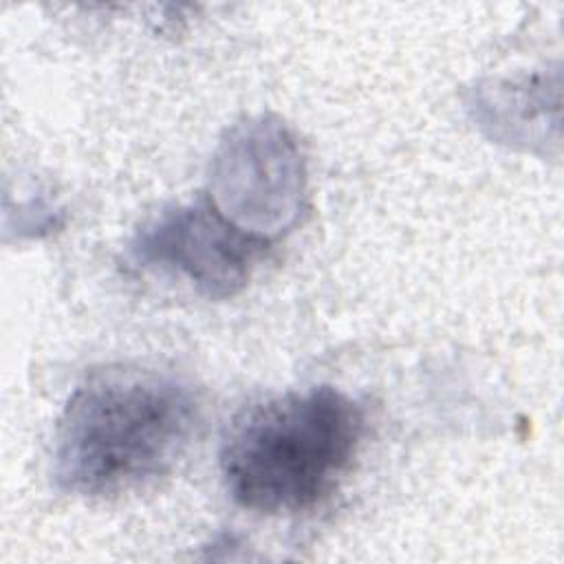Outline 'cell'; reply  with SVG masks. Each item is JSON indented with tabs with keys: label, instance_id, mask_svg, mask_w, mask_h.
Listing matches in <instances>:
<instances>
[{
	"label": "cell",
	"instance_id": "obj_3",
	"mask_svg": "<svg viewBox=\"0 0 564 564\" xmlns=\"http://www.w3.org/2000/svg\"><path fill=\"white\" fill-rule=\"evenodd\" d=\"M304 181L302 152L289 128L275 117H251L220 139L209 200L238 227L269 238L297 218Z\"/></svg>",
	"mask_w": 564,
	"mask_h": 564
},
{
	"label": "cell",
	"instance_id": "obj_4",
	"mask_svg": "<svg viewBox=\"0 0 564 564\" xmlns=\"http://www.w3.org/2000/svg\"><path fill=\"white\" fill-rule=\"evenodd\" d=\"M269 242L205 200L159 212L134 234L128 256L139 267L183 275L205 297L227 300L245 289Z\"/></svg>",
	"mask_w": 564,
	"mask_h": 564
},
{
	"label": "cell",
	"instance_id": "obj_2",
	"mask_svg": "<svg viewBox=\"0 0 564 564\" xmlns=\"http://www.w3.org/2000/svg\"><path fill=\"white\" fill-rule=\"evenodd\" d=\"M364 434L361 408L333 386L286 392L229 423L220 474L234 502L258 513H297L333 494Z\"/></svg>",
	"mask_w": 564,
	"mask_h": 564
},
{
	"label": "cell",
	"instance_id": "obj_1",
	"mask_svg": "<svg viewBox=\"0 0 564 564\" xmlns=\"http://www.w3.org/2000/svg\"><path fill=\"white\" fill-rule=\"evenodd\" d=\"M200 421L194 390L165 372L93 370L68 397L53 449L62 491L106 498L167 474Z\"/></svg>",
	"mask_w": 564,
	"mask_h": 564
}]
</instances>
